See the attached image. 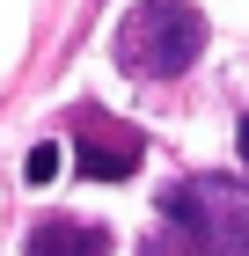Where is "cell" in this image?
<instances>
[{"label":"cell","instance_id":"277c9868","mask_svg":"<svg viewBox=\"0 0 249 256\" xmlns=\"http://www.w3.org/2000/svg\"><path fill=\"white\" fill-rule=\"evenodd\" d=\"M22 256H110V234L88 227V220H37Z\"/></svg>","mask_w":249,"mask_h":256},{"label":"cell","instance_id":"7a4b0ae2","mask_svg":"<svg viewBox=\"0 0 249 256\" xmlns=\"http://www.w3.org/2000/svg\"><path fill=\"white\" fill-rule=\"evenodd\" d=\"M198 52H205V15L183 8V0H147L117 22V66L139 80H176L191 74Z\"/></svg>","mask_w":249,"mask_h":256},{"label":"cell","instance_id":"6da1fadb","mask_svg":"<svg viewBox=\"0 0 249 256\" xmlns=\"http://www.w3.org/2000/svg\"><path fill=\"white\" fill-rule=\"evenodd\" d=\"M147 256H249V183L242 176H191L161 190V234Z\"/></svg>","mask_w":249,"mask_h":256},{"label":"cell","instance_id":"5b68a950","mask_svg":"<svg viewBox=\"0 0 249 256\" xmlns=\"http://www.w3.org/2000/svg\"><path fill=\"white\" fill-rule=\"evenodd\" d=\"M22 176H30V183H52V176H59V146H52V139H37V146H30Z\"/></svg>","mask_w":249,"mask_h":256},{"label":"cell","instance_id":"8992f818","mask_svg":"<svg viewBox=\"0 0 249 256\" xmlns=\"http://www.w3.org/2000/svg\"><path fill=\"white\" fill-rule=\"evenodd\" d=\"M234 146H242V161H249V118H242V124H234Z\"/></svg>","mask_w":249,"mask_h":256},{"label":"cell","instance_id":"3957f363","mask_svg":"<svg viewBox=\"0 0 249 256\" xmlns=\"http://www.w3.org/2000/svg\"><path fill=\"white\" fill-rule=\"evenodd\" d=\"M139 154H147V139L125 132V124H110V118H88L81 139H74V161H81L88 183H125V176L139 168Z\"/></svg>","mask_w":249,"mask_h":256}]
</instances>
